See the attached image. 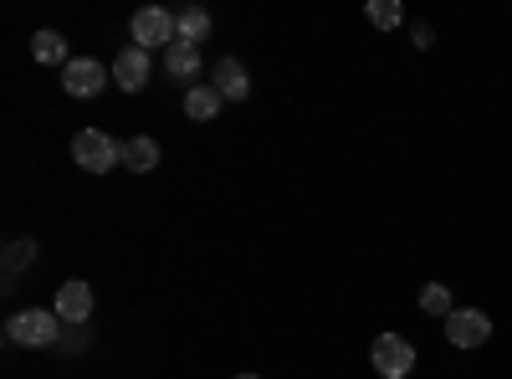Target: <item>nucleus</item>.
<instances>
[{
  "label": "nucleus",
  "instance_id": "f8f14e48",
  "mask_svg": "<svg viewBox=\"0 0 512 379\" xmlns=\"http://www.w3.org/2000/svg\"><path fill=\"white\" fill-rule=\"evenodd\" d=\"M31 57H36L41 67H67V62H72L62 31H36V36H31Z\"/></svg>",
  "mask_w": 512,
  "mask_h": 379
},
{
  "label": "nucleus",
  "instance_id": "0eeeda50",
  "mask_svg": "<svg viewBox=\"0 0 512 379\" xmlns=\"http://www.w3.org/2000/svg\"><path fill=\"white\" fill-rule=\"evenodd\" d=\"M52 313H57L67 328H82V323L93 318V287H88V282H77V277H72V282H62V287H57Z\"/></svg>",
  "mask_w": 512,
  "mask_h": 379
},
{
  "label": "nucleus",
  "instance_id": "6e6552de",
  "mask_svg": "<svg viewBox=\"0 0 512 379\" xmlns=\"http://www.w3.org/2000/svg\"><path fill=\"white\" fill-rule=\"evenodd\" d=\"M149 72H154V62H149L144 47H123L113 57V82H118L123 93H144L149 88Z\"/></svg>",
  "mask_w": 512,
  "mask_h": 379
},
{
  "label": "nucleus",
  "instance_id": "f3484780",
  "mask_svg": "<svg viewBox=\"0 0 512 379\" xmlns=\"http://www.w3.org/2000/svg\"><path fill=\"white\" fill-rule=\"evenodd\" d=\"M6 277H16V272H26L31 262H36V241H6Z\"/></svg>",
  "mask_w": 512,
  "mask_h": 379
},
{
  "label": "nucleus",
  "instance_id": "20e7f679",
  "mask_svg": "<svg viewBox=\"0 0 512 379\" xmlns=\"http://www.w3.org/2000/svg\"><path fill=\"white\" fill-rule=\"evenodd\" d=\"M128 31H134V47H144V52H154V47L169 52V47L180 41V31H175V11H164V6H144V11H134Z\"/></svg>",
  "mask_w": 512,
  "mask_h": 379
},
{
  "label": "nucleus",
  "instance_id": "4468645a",
  "mask_svg": "<svg viewBox=\"0 0 512 379\" xmlns=\"http://www.w3.org/2000/svg\"><path fill=\"white\" fill-rule=\"evenodd\" d=\"M420 313H431V318H441V323H446V318L456 313L451 287H446V282H425V287H420Z\"/></svg>",
  "mask_w": 512,
  "mask_h": 379
},
{
  "label": "nucleus",
  "instance_id": "39448f33",
  "mask_svg": "<svg viewBox=\"0 0 512 379\" xmlns=\"http://www.w3.org/2000/svg\"><path fill=\"white\" fill-rule=\"evenodd\" d=\"M441 328H446V344L451 349H482L492 339V318L482 308H456Z\"/></svg>",
  "mask_w": 512,
  "mask_h": 379
},
{
  "label": "nucleus",
  "instance_id": "f257e3e1",
  "mask_svg": "<svg viewBox=\"0 0 512 379\" xmlns=\"http://www.w3.org/2000/svg\"><path fill=\"white\" fill-rule=\"evenodd\" d=\"M62 318L52 313V308H26V313H11V323H6V339L16 344V349H57L62 344Z\"/></svg>",
  "mask_w": 512,
  "mask_h": 379
},
{
  "label": "nucleus",
  "instance_id": "9b49d317",
  "mask_svg": "<svg viewBox=\"0 0 512 379\" xmlns=\"http://www.w3.org/2000/svg\"><path fill=\"white\" fill-rule=\"evenodd\" d=\"M164 72L175 77V82H190V88H195V77H200V47H190V41H175V47L164 52Z\"/></svg>",
  "mask_w": 512,
  "mask_h": 379
},
{
  "label": "nucleus",
  "instance_id": "9d476101",
  "mask_svg": "<svg viewBox=\"0 0 512 379\" xmlns=\"http://www.w3.org/2000/svg\"><path fill=\"white\" fill-rule=\"evenodd\" d=\"M221 93H216V82H195V88L185 93V118L190 123H210V118H216L221 113Z\"/></svg>",
  "mask_w": 512,
  "mask_h": 379
},
{
  "label": "nucleus",
  "instance_id": "a211bd4d",
  "mask_svg": "<svg viewBox=\"0 0 512 379\" xmlns=\"http://www.w3.org/2000/svg\"><path fill=\"white\" fill-rule=\"evenodd\" d=\"M410 41H415V47L425 52V47H431V41H436V31H431V26H410Z\"/></svg>",
  "mask_w": 512,
  "mask_h": 379
},
{
  "label": "nucleus",
  "instance_id": "ddd939ff",
  "mask_svg": "<svg viewBox=\"0 0 512 379\" xmlns=\"http://www.w3.org/2000/svg\"><path fill=\"white\" fill-rule=\"evenodd\" d=\"M154 164H159V144H154L149 134H139V139H128V144H123V170L149 175Z\"/></svg>",
  "mask_w": 512,
  "mask_h": 379
},
{
  "label": "nucleus",
  "instance_id": "dca6fc26",
  "mask_svg": "<svg viewBox=\"0 0 512 379\" xmlns=\"http://www.w3.org/2000/svg\"><path fill=\"white\" fill-rule=\"evenodd\" d=\"M369 26H379V31H400L405 26V6L400 0H369Z\"/></svg>",
  "mask_w": 512,
  "mask_h": 379
},
{
  "label": "nucleus",
  "instance_id": "2eb2a0df",
  "mask_svg": "<svg viewBox=\"0 0 512 379\" xmlns=\"http://www.w3.org/2000/svg\"><path fill=\"white\" fill-rule=\"evenodd\" d=\"M175 31H180V41L200 47V41L210 36V11H200V6H185V11H175Z\"/></svg>",
  "mask_w": 512,
  "mask_h": 379
},
{
  "label": "nucleus",
  "instance_id": "f03ea898",
  "mask_svg": "<svg viewBox=\"0 0 512 379\" xmlns=\"http://www.w3.org/2000/svg\"><path fill=\"white\" fill-rule=\"evenodd\" d=\"M72 159L88 175H108L113 164H123V144L103 129H82V134H72Z\"/></svg>",
  "mask_w": 512,
  "mask_h": 379
},
{
  "label": "nucleus",
  "instance_id": "6ab92c4d",
  "mask_svg": "<svg viewBox=\"0 0 512 379\" xmlns=\"http://www.w3.org/2000/svg\"><path fill=\"white\" fill-rule=\"evenodd\" d=\"M236 379H256V374H236Z\"/></svg>",
  "mask_w": 512,
  "mask_h": 379
},
{
  "label": "nucleus",
  "instance_id": "7ed1b4c3",
  "mask_svg": "<svg viewBox=\"0 0 512 379\" xmlns=\"http://www.w3.org/2000/svg\"><path fill=\"white\" fill-rule=\"evenodd\" d=\"M369 364L384 379H410L415 374V344L405 339V333H379V339L369 344Z\"/></svg>",
  "mask_w": 512,
  "mask_h": 379
},
{
  "label": "nucleus",
  "instance_id": "423d86ee",
  "mask_svg": "<svg viewBox=\"0 0 512 379\" xmlns=\"http://www.w3.org/2000/svg\"><path fill=\"white\" fill-rule=\"evenodd\" d=\"M62 88H67L72 98H98V93L108 88V67H103L98 57H72V62L62 67Z\"/></svg>",
  "mask_w": 512,
  "mask_h": 379
},
{
  "label": "nucleus",
  "instance_id": "1a4fd4ad",
  "mask_svg": "<svg viewBox=\"0 0 512 379\" xmlns=\"http://www.w3.org/2000/svg\"><path fill=\"white\" fill-rule=\"evenodd\" d=\"M216 93H221L226 103H241V98L251 93V77H246V67H241L236 57H221V62H216Z\"/></svg>",
  "mask_w": 512,
  "mask_h": 379
}]
</instances>
